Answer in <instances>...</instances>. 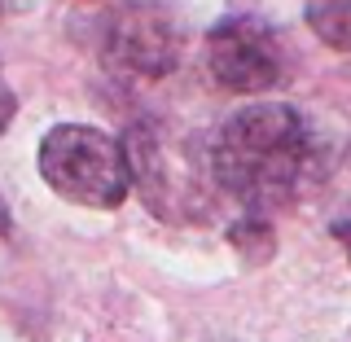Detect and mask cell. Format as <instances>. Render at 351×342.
Here are the masks:
<instances>
[{"label": "cell", "instance_id": "3957f363", "mask_svg": "<svg viewBox=\"0 0 351 342\" xmlns=\"http://www.w3.org/2000/svg\"><path fill=\"white\" fill-rule=\"evenodd\" d=\"M206 71L224 93H268L285 75L281 40L259 18H224L206 31Z\"/></svg>", "mask_w": 351, "mask_h": 342}, {"label": "cell", "instance_id": "277c9868", "mask_svg": "<svg viewBox=\"0 0 351 342\" xmlns=\"http://www.w3.org/2000/svg\"><path fill=\"white\" fill-rule=\"evenodd\" d=\"M101 58L114 71L141 75V80H162L180 62V27L162 5L154 0H132L106 22Z\"/></svg>", "mask_w": 351, "mask_h": 342}, {"label": "cell", "instance_id": "7a4b0ae2", "mask_svg": "<svg viewBox=\"0 0 351 342\" xmlns=\"http://www.w3.org/2000/svg\"><path fill=\"white\" fill-rule=\"evenodd\" d=\"M40 175L58 197L75 206H97V211L119 206L132 189L123 141L88 123H62L44 136Z\"/></svg>", "mask_w": 351, "mask_h": 342}, {"label": "cell", "instance_id": "5b68a950", "mask_svg": "<svg viewBox=\"0 0 351 342\" xmlns=\"http://www.w3.org/2000/svg\"><path fill=\"white\" fill-rule=\"evenodd\" d=\"M307 22L329 49L351 53V0H312L307 5Z\"/></svg>", "mask_w": 351, "mask_h": 342}, {"label": "cell", "instance_id": "ba28073f", "mask_svg": "<svg viewBox=\"0 0 351 342\" xmlns=\"http://www.w3.org/2000/svg\"><path fill=\"white\" fill-rule=\"evenodd\" d=\"M334 237L343 241V246H347V255H351V219H338V224H334Z\"/></svg>", "mask_w": 351, "mask_h": 342}, {"label": "cell", "instance_id": "6da1fadb", "mask_svg": "<svg viewBox=\"0 0 351 342\" xmlns=\"http://www.w3.org/2000/svg\"><path fill=\"white\" fill-rule=\"evenodd\" d=\"M211 171L219 189L237 197L250 215L268 211V206H285L303 193L307 175L316 171L312 127L290 106H246L215 132Z\"/></svg>", "mask_w": 351, "mask_h": 342}, {"label": "cell", "instance_id": "9c48e42d", "mask_svg": "<svg viewBox=\"0 0 351 342\" xmlns=\"http://www.w3.org/2000/svg\"><path fill=\"white\" fill-rule=\"evenodd\" d=\"M14 233V219H9V206H5V197H0V237H9Z\"/></svg>", "mask_w": 351, "mask_h": 342}, {"label": "cell", "instance_id": "52a82bcc", "mask_svg": "<svg viewBox=\"0 0 351 342\" xmlns=\"http://www.w3.org/2000/svg\"><path fill=\"white\" fill-rule=\"evenodd\" d=\"M14 93H9V88L5 84H0V132H5V123H9V114H14Z\"/></svg>", "mask_w": 351, "mask_h": 342}, {"label": "cell", "instance_id": "8992f818", "mask_svg": "<svg viewBox=\"0 0 351 342\" xmlns=\"http://www.w3.org/2000/svg\"><path fill=\"white\" fill-rule=\"evenodd\" d=\"M228 241H233L237 250H246L250 259H268V255H272V228L263 224L259 215L237 219V224L228 228Z\"/></svg>", "mask_w": 351, "mask_h": 342}]
</instances>
